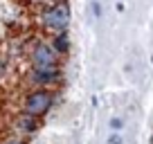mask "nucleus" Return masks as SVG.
Segmentation results:
<instances>
[{
  "label": "nucleus",
  "mask_w": 153,
  "mask_h": 144,
  "mask_svg": "<svg viewBox=\"0 0 153 144\" xmlns=\"http://www.w3.org/2000/svg\"><path fill=\"white\" fill-rule=\"evenodd\" d=\"M122 126H124V122H122L120 117H113V120H110V128L113 131H122Z\"/></svg>",
  "instance_id": "0eeeda50"
},
{
  "label": "nucleus",
  "mask_w": 153,
  "mask_h": 144,
  "mask_svg": "<svg viewBox=\"0 0 153 144\" xmlns=\"http://www.w3.org/2000/svg\"><path fill=\"white\" fill-rule=\"evenodd\" d=\"M16 126H18L23 133H34V131L38 128V117H32V115H27V113H23V115L16 120Z\"/></svg>",
  "instance_id": "39448f33"
},
{
  "label": "nucleus",
  "mask_w": 153,
  "mask_h": 144,
  "mask_svg": "<svg viewBox=\"0 0 153 144\" xmlns=\"http://www.w3.org/2000/svg\"><path fill=\"white\" fill-rule=\"evenodd\" d=\"M41 18H43V25H45L48 29L63 34L68 27H70V18H72L70 5H68V2H56V5H50L48 9L41 14Z\"/></svg>",
  "instance_id": "f257e3e1"
},
{
  "label": "nucleus",
  "mask_w": 153,
  "mask_h": 144,
  "mask_svg": "<svg viewBox=\"0 0 153 144\" xmlns=\"http://www.w3.org/2000/svg\"><path fill=\"white\" fill-rule=\"evenodd\" d=\"M52 101L54 97L50 90H32L23 99V113H27L32 117H43L52 108Z\"/></svg>",
  "instance_id": "f03ea898"
},
{
  "label": "nucleus",
  "mask_w": 153,
  "mask_h": 144,
  "mask_svg": "<svg viewBox=\"0 0 153 144\" xmlns=\"http://www.w3.org/2000/svg\"><path fill=\"white\" fill-rule=\"evenodd\" d=\"M52 48L56 50L59 54H65L68 50H70V36H68L65 32H63V34H56V36H54V41H52Z\"/></svg>",
  "instance_id": "423d86ee"
},
{
  "label": "nucleus",
  "mask_w": 153,
  "mask_h": 144,
  "mask_svg": "<svg viewBox=\"0 0 153 144\" xmlns=\"http://www.w3.org/2000/svg\"><path fill=\"white\" fill-rule=\"evenodd\" d=\"M0 72H2V65H0Z\"/></svg>",
  "instance_id": "9d476101"
},
{
  "label": "nucleus",
  "mask_w": 153,
  "mask_h": 144,
  "mask_svg": "<svg viewBox=\"0 0 153 144\" xmlns=\"http://www.w3.org/2000/svg\"><path fill=\"white\" fill-rule=\"evenodd\" d=\"M56 50L48 43H38L32 50V65L34 70H41V68H54L56 65Z\"/></svg>",
  "instance_id": "7ed1b4c3"
},
{
  "label": "nucleus",
  "mask_w": 153,
  "mask_h": 144,
  "mask_svg": "<svg viewBox=\"0 0 153 144\" xmlns=\"http://www.w3.org/2000/svg\"><path fill=\"white\" fill-rule=\"evenodd\" d=\"M29 79H32L34 83H38V86H52V83H56L59 79H61V70H59V65L41 68V70H34V68H32Z\"/></svg>",
  "instance_id": "20e7f679"
},
{
  "label": "nucleus",
  "mask_w": 153,
  "mask_h": 144,
  "mask_svg": "<svg viewBox=\"0 0 153 144\" xmlns=\"http://www.w3.org/2000/svg\"><path fill=\"white\" fill-rule=\"evenodd\" d=\"M0 144H25L23 140H16V137H9V140H5V142H0Z\"/></svg>",
  "instance_id": "1a4fd4ad"
},
{
  "label": "nucleus",
  "mask_w": 153,
  "mask_h": 144,
  "mask_svg": "<svg viewBox=\"0 0 153 144\" xmlns=\"http://www.w3.org/2000/svg\"><path fill=\"white\" fill-rule=\"evenodd\" d=\"M108 144H122V137H120L117 133H115V135H110V137H108Z\"/></svg>",
  "instance_id": "6e6552de"
}]
</instances>
